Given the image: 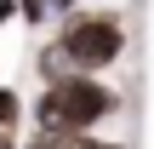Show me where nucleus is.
Wrapping results in <instances>:
<instances>
[{
	"label": "nucleus",
	"instance_id": "nucleus-4",
	"mask_svg": "<svg viewBox=\"0 0 154 149\" xmlns=\"http://www.w3.org/2000/svg\"><path fill=\"white\" fill-rule=\"evenodd\" d=\"M51 11H57L51 0H17V17H23L29 29H46V23H51Z\"/></svg>",
	"mask_w": 154,
	"mask_h": 149
},
{
	"label": "nucleus",
	"instance_id": "nucleus-7",
	"mask_svg": "<svg viewBox=\"0 0 154 149\" xmlns=\"http://www.w3.org/2000/svg\"><path fill=\"white\" fill-rule=\"evenodd\" d=\"M0 149H17V126H0Z\"/></svg>",
	"mask_w": 154,
	"mask_h": 149
},
{
	"label": "nucleus",
	"instance_id": "nucleus-5",
	"mask_svg": "<svg viewBox=\"0 0 154 149\" xmlns=\"http://www.w3.org/2000/svg\"><path fill=\"white\" fill-rule=\"evenodd\" d=\"M17 121H23V98L11 86H0V126H17Z\"/></svg>",
	"mask_w": 154,
	"mask_h": 149
},
{
	"label": "nucleus",
	"instance_id": "nucleus-6",
	"mask_svg": "<svg viewBox=\"0 0 154 149\" xmlns=\"http://www.w3.org/2000/svg\"><path fill=\"white\" fill-rule=\"evenodd\" d=\"M11 17H17V0H0V29H6Z\"/></svg>",
	"mask_w": 154,
	"mask_h": 149
},
{
	"label": "nucleus",
	"instance_id": "nucleus-2",
	"mask_svg": "<svg viewBox=\"0 0 154 149\" xmlns=\"http://www.w3.org/2000/svg\"><path fill=\"white\" fill-rule=\"evenodd\" d=\"M57 46L69 52V63H74V69L97 75V69L120 63V52H126V23H120L114 11H63Z\"/></svg>",
	"mask_w": 154,
	"mask_h": 149
},
{
	"label": "nucleus",
	"instance_id": "nucleus-3",
	"mask_svg": "<svg viewBox=\"0 0 154 149\" xmlns=\"http://www.w3.org/2000/svg\"><path fill=\"white\" fill-rule=\"evenodd\" d=\"M34 69H40V80H63V75H74V63H69V52L51 40V46H40V57H34Z\"/></svg>",
	"mask_w": 154,
	"mask_h": 149
},
{
	"label": "nucleus",
	"instance_id": "nucleus-1",
	"mask_svg": "<svg viewBox=\"0 0 154 149\" xmlns=\"http://www.w3.org/2000/svg\"><path fill=\"white\" fill-rule=\"evenodd\" d=\"M114 109H120V92H109L97 75L74 69L63 80H46V92L34 98V126L51 132V138H69V132H91Z\"/></svg>",
	"mask_w": 154,
	"mask_h": 149
}]
</instances>
